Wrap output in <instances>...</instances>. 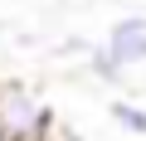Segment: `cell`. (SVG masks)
I'll return each instance as SVG.
<instances>
[{"label":"cell","mask_w":146,"mask_h":141,"mask_svg":"<svg viewBox=\"0 0 146 141\" xmlns=\"http://www.w3.org/2000/svg\"><path fill=\"white\" fill-rule=\"evenodd\" d=\"M107 117H112L117 131H127V136H146V107H141V102H131V97H112V102H107Z\"/></svg>","instance_id":"4"},{"label":"cell","mask_w":146,"mask_h":141,"mask_svg":"<svg viewBox=\"0 0 146 141\" xmlns=\"http://www.w3.org/2000/svg\"><path fill=\"white\" fill-rule=\"evenodd\" d=\"M54 107L39 88L10 78V83H0V136L5 141H49L54 131Z\"/></svg>","instance_id":"1"},{"label":"cell","mask_w":146,"mask_h":141,"mask_svg":"<svg viewBox=\"0 0 146 141\" xmlns=\"http://www.w3.org/2000/svg\"><path fill=\"white\" fill-rule=\"evenodd\" d=\"M0 141H5V136H0Z\"/></svg>","instance_id":"5"},{"label":"cell","mask_w":146,"mask_h":141,"mask_svg":"<svg viewBox=\"0 0 146 141\" xmlns=\"http://www.w3.org/2000/svg\"><path fill=\"white\" fill-rule=\"evenodd\" d=\"M83 68H88V78L93 83H107V88H117V83H127V73L131 68L107 49V44H88V54H83Z\"/></svg>","instance_id":"3"},{"label":"cell","mask_w":146,"mask_h":141,"mask_svg":"<svg viewBox=\"0 0 146 141\" xmlns=\"http://www.w3.org/2000/svg\"><path fill=\"white\" fill-rule=\"evenodd\" d=\"M127 68H146V10H127L107 24V39H102Z\"/></svg>","instance_id":"2"}]
</instances>
